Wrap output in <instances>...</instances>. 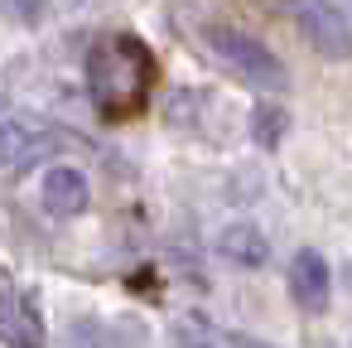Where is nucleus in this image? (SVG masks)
I'll list each match as a JSON object with an SVG mask.
<instances>
[{
    "instance_id": "nucleus-1",
    "label": "nucleus",
    "mask_w": 352,
    "mask_h": 348,
    "mask_svg": "<svg viewBox=\"0 0 352 348\" xmlns=\"http://www.w3.org/2000/svg\"><path fill=\"white\" fill-rule=\"evenodd\" d=\"M150 88H155V54H150L145 39L116 30V34H102L92 44V54H87V92L102 107V116H111V121L135 116L150 102Z\"/></svg>"
},
{
    "instance_id": "nucleus-2",
    "label": "nucleus",
    "mask_w": 352,
    "mask_h": 348,
    "mask_svg": "<svg viewBox=\"0 0 352 348\" xmlns=\"http://www.w3.org/2000/svg\"><path fill=\"white\" fill-rule=\"evenodd\" d=\"M198 34H203V49H208L236 83H246V88H256V92H285V88H289V73H285L280 54L265 49L256 34L232 30V25H203Z\"/></svg>"
},
{
    "instance_id": "nucleus-3",
    "label": "nucleus",
    "mask_w": 352,
    "mask_h": 348,
    "mask_svg": "<svg viewBox=\"0 0 352 348\" xmlns=\"http://www.w3.org/2000/svg\"><path fill=\"white\" fill-rule=\"evenodd\" d=\"M289 20L304 34V44L333 63L352 59V20L333 6V0H289Z\"/></svg>"
},
{
    "instance_id": "nucleus-4",
    "label": "nucleus",
    "mask_w": 352,
    "mask_h": 348,
    "mask_svg": "<svg viewBox=\"0 0 352 348\" xmlns=\"http://www.w3.org/2000/svg\"><path fill=\"white\" fill-rule=\"evenodd\" d=\"M54 150H63V131H54V126H44V121L6 116V131H0V160H6V179H20L25 170H34V165L49 160Z\"/></svg>"
},
{
    "instance_id": "nucleus-5",
    "label": "nucleus",
    "mask_w": 352,
    "mask_h": 348,
    "mask_svg": "<svg viewBox=\"0 0 352 348\" xmlns=\"http://www.w3.org/2000/svg\"><path fill=\"white\" fill-rule=\"evenodd\" d=\"M289 295H294V305L304 314H323L328 309V300H333V271H328L323 252H314V247L294 252V261H289Z\"/></svg>"
},
{
    "instance_id": "nucleus-6",
    "label": "nucleus",
    "mask_w": 352,
    "mask_h": 348,
    "mask_svg": "<svg viewBox=\"0 0 352 348\" xmlns=\"http://www.w3.org/2000/svg\"><path fill=\"white\" fill-rule=\"evenodd\" d=\"M39 203H44L49 218H78V213H87V203H92V184H87L82 170L54 165V170H44V179H39Z\"/></svg>"
},
{
    "instance_id": "nucleus-7",
    "label": "nucleus",
    "mask_w": 352,
    "mask_h": 348,
    "mask_svg": "<svg viewBox=\"0 0 352 348\" xmlns=\"http://www.w3.org/2000/svg\"><path fill=\"white\" fill-rule=\"evenodd\" d=\"M0 334L10 348H44V314L34 305V295H6L0 305Z\"/></svg>"
},
{
    "instance_id": "nucleus-8",
    "label": "nucleus",
    "mask_w": 352,
    "mask_h": 348,
    "mask_svg": "<svg viewBox=\"0 0 352 348\" xmlns=\"http://www.w3.org/2000/svg\"><path fill=\"white\" fill-rule=\"evenodd\" d=\"M217 256H222L227 266L256 271V266H265L270 242H265V232H261L256 223H227V227L217 232Z\"/></svg>"
},
{
    "instance_id": "nucleus-9",
    "label": "nucleus",
    "mask_w": 352,
    "mask_h": 348,
    "mask_svg": "<svg viewBox=\"0 0 352 348\" xmlns=\"http://www.w3.org/2000/svg\"><path fill=\"white\" fill-rule=\"evenodd\" d=\"M246 131H251V141H256L261 150H275V145L289 136V112H285L280 102H261V107H251Z\"/></svg>"
},
{
    "instance_id": "nucleus-10",
    "label": "nucleus",
    "mask_w": 352,
    "mask_h": 348,
    "mask_svg": "<svg viewBox=\"0 0 352 348\" xmlns=\"http://www.w3.org/2000/svg\"><path fill=\"white\" fill-rule=\"evenodd\" d=\"M174 348H227V334L203 314H184L174 319Z\"/></svg>"
},
{
    "instance_id": "nucleus-11",
    "label": "nucleus",
    "mask_w": 352,
    "mask_h": 348,
    "mask_svg": "<svg viewBox=\"0 0 352 348\" xmlns=\"http://www.w3.org/2000/svg\"><path fill=\"white\" fill-rule=\"evenodd\" d=\"M227 348H275L265 338H251V334H227Z\"/></svg>"
}]
</instances>
